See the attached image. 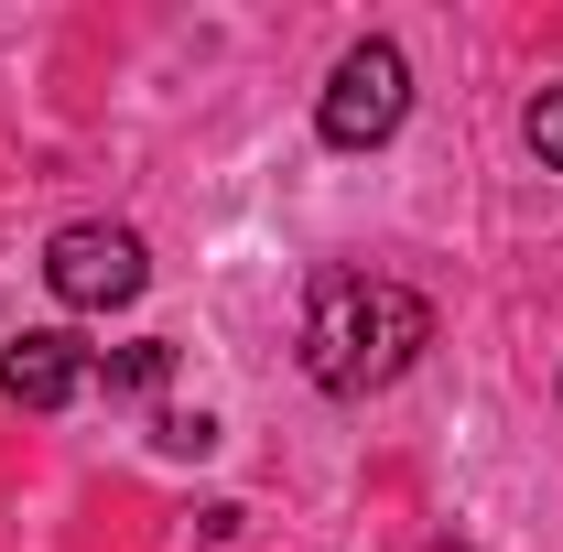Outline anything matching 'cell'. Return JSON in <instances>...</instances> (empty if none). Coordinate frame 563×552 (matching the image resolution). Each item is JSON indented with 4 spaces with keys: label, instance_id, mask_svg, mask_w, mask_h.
Returning a JSON list of instances; mask_svg holds the SVG:
<instances>
[{
    "label": "cell",
    "instance_id": "cell-2",
    "mask_svg": "<svg viewBox=\"0 0 563 552\" xmlns=\"http://www.w3.org/2000/svg\"><path fill=\"white\" fill-rule=\"evenodd\" d=\"M412 120V55L390 44V33H368L347 44V66L325 76V109H314V131L325 152H379V141Z\"/></svg>",
    "mask_w": 563,
    "mask_h": 552
},
{
    "label": "cell",
    "instance_id": "cell-3",
    "mask_svg": "<svg viewBox=\"0 0 563 552\" xmlns=\"http://www.w3.org/2000/svg\"><path fill=\"white\" fill-rule=\"evenodd\" d=\"M44 281H55L66 314H120V303H141V281H152V250H141V228H120V217H76V228L44 239Z\"/></svg>",
    "mask_w": 563,
    "mask_h": 552
},
{
    "label": "cell",
    "instance_id": "cell-4",
    "mask_svg": "<svg viewBox=\"0 0 563 552\" xmlns=\"http://www.w3.org/2000/svg\"><path fill=\"white\" fill-rule=\"evenodd\" d=\"M87 368H98V357H87L66 325H22V336L0 346V401H11V412H66L76 390H87Z\"/></svg>",
    "mask_w": 563,
    "mask_h": 552
},
{
    "label": "cell",
    "instance_id": "cell-8",
    "mask_svg": "<svg viewBox=\"0 0 563 552\" xmlns=\"http://www.w3.org/2000/svg\"><path fill=\"white\" fill-rule=\"evenodd\" d=\"M433 552H466V542H433Z\"/></svg>",
    "mask_w": 563,
    "mask_h": 552
},
{
    "label": "cell",
    "instance_id": "cell-7",
    "mask_svg": "<svg viewBox=\"0 0 563 552\" xmlns=\"http://www.w3.org/2000/svg\"><path fill=\"white\" fill-rule=\"evenodd\" d=\"M152 444H163V455H207L217 422H207V412H163V422H152Z\"/></svg>",
    "mask_w": 563,
    "mask_h": 552
},
{
    "label": "cell",
    "instance_id": "cell-6",
    "mask_svg": "<svg viewBox=\"0 0 563 552\" xmlns=\"http://www.w3.org/2000/svg\"><path fill=\"white\" fill-rule=\"evenodd\" d=\"M520 141H531V152H542V163L563 174V87H542V98L520 109Z\"/></svg>",
    "mask_w": 563,
    "mask_h": 552
},
{
    "label": "cell",
    "instance_id": "cell-1",
    "mask_svg": "<svg viewBox=\"0 0 563 552\" xmlns=\"http://www.w3.org/2000/svg\"><path fill=\"white\" fill-rule=\"evenodd\" d=\"M422 346H433V303H422L412 281L325 272L314 303H303V368H314V390H336V401H368V390L412 379Z\"/></svg>",
    "mask_w": 563,
    "mask_h": 552
},
{
    "label": "cell",
    "instance_id": "cell-5",
    "mask_svg": "<svg viewBox=\"0 0 563 552\" xmlns=\"http://www.w3.org/2000/svg\"><path fill=\"white\" fill-rule=\"evenodd\" d=\"M87 379H98L109 401H152V390L174 379V346H163V336H141V346H109V357H98Z\"/></svg>",
    "mask_w": 563,
    "mask_h": 552
}]
</instances>
